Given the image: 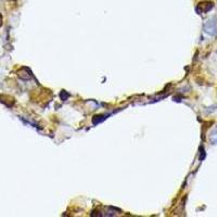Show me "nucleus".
Returning a JSON list of instances; mask_svg holds the SVG:
<instances>
[{
  "label": "nucleus",
  "instance_id": "f03ea898",
  "mask_svg": "<svg viewBox=\"0 0 217 217\" xmlns=\"http://www.w3.org/2000/svg\"><path fill=\"white\" fill-rule=\"evenodd\" d=\"M213 8H214V3L212 1H202V2H200L197 6L195 10H197V12L199 14H203V13H207Z\"/></svg>",
  "mask_w": 217,
  "mask_h": 217
},
{
  "label": "nucleus",
  "instance_id": "f257e3e1",
  "mask_svg": "<svg viewBox=\"0 0 217 217\" xmlns=\"http://www.w3.org/2000/svg\"><path fill=\"white\" fill-rule=\"evenodd\" d=\"M204 32L210 36H215L217 34V19L212 18L206 21L204 24Z\"/></svg>",
  "mask_w": 217,
  "mask_h": 217
},
{
  "label": "nucleus",
  "instance_id": "20e7f679",
  "mask_svg": "<svg viewBox=\"0 0 217 217\" xmlns=\"http://www.w3.org/2000/svg\"><path fill=\"white\" fill-rule=\"evenodd\" d=\"M200 150H201V156H200V160L202 161V160L205 157V151H204L203 147H201V148H200Z\"/></svg>",
  "mask_w": 217,
  "mask_h": 217
},
{
  "label": "nucleus",
  "instance_id": "39448f33",
  "mask_svg": "<svg viewBox=\"0 0 217 217\" xmlns=\"http://www.w3.org/2000/svg\"><path fill=\"white\" fill-rule=\"evenodd\" d=\"M2 25V16H1V14H0V26Z\"/></svg>",
  "mask_w": 217,
  "mask_h": 217
},
{
  "label": "nucleus",
  "instance_id": "7ed1b4c3",
  "mask_svg": "<svg viewBox=\"0 0 217 217\" xmlns=\"http://www.w3.org/2000/svg\"><path fill=\"white\" fill-rule=\"evenodd\" d=\"M210 142L212 144H217V127L210 133Z\"/></svg>",
  "mask_w": 217,
  "mask_h": 217
}]
</instances>
